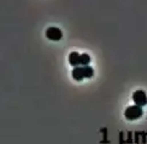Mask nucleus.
<instances>
[{
	"instance_id": "f257e3e1",
	"label": "nucleus",
	"mask_w": 147,
	"mask_h": 144,
	"mask_svg": "<svg viewBox=\"0 0 147 144\" xmlns=\"http://www.w3.org/2000/svg\"><path fill=\"white\" fill-rule=\"evenodd\" d=\"M71 75L75 81H82L84 78L93 77L94 71H93V67H91V66H77L72 70Z\"/></svg>"
},
{
	"instance_id": "f03ea898",
	"label": "nucleus",
	"mask_w": 147,
	"mask_h": 144,
	"mask_svg": "<svg viewBox=\"0 0 147 144\" xmlns=\"http://www.w3.org/2000/svg\"><path fill=\"white\" fill-rule=\"evenodd\" d=\"M142 114H144V110H142L141 106H137V105L129 106V108H126L125 113H124L126 120H129V121H135V120L140 119Z\"/></svg>"
},
{
	"instance_id": "7ed1b4c3",
	"label": "nucleus",
	"mask_w": 147,
	"mask_h": 144,
	"mask_svg": "<svg viewBox=\"0 0 147 144\" xmlns=\"http://www.w3.org/2000/svg\"><path fill=\"white\" fill-rule=\"evenodd\" d=\"M45 35H47V38L50 40L58 42L63 38V32L59 28H57V27H49V28L45 31Z\"/></svg>"
},
{
	"instance_id": "20e7f679",
	"label": "nucleus",
	"mask_w": 147,
	"mask_h": 144,
	"mask_svg": "<svg viewBox=\"0 0 147 144\" xmlns=\"http://www.w3.org/2000/svg\"><path fill=\"white\" fill-rule=\"evenodd\" d=\"M132 100H134L135 105L137 106H145L147 104V95L144 90H136L132 95Z\"/></svg>"
},
{
	"instance_id": "39448f33",
	"label": "nucleus",
	"mask_w": 147,
	"mask_h": 144,
	"mask_svg": "<svg viewBox=\"0 0 147 144\" xmlns=\"http://www.w3.org/2000/svg\"><path fill=\"white\" fill-rule=\"evenodd\" d=\"M69 64H70L72 67L80 66V54L76 52L70 53V55H69Z\"/></svg>"
},
{
	"instance_id": "423d86ee",
	"label": "nucleus",
	"mask_w": 147,
	"mask_h": 144,
	"mask_svg": "<svg viewBox=\"0 0 147 144\" xmlns=\"http://www.w3.org/2000/svg\"><path fill=\"white\" fill-rule=\"evenodd\" d=\"M91 62V58L88 54H80V66H88V64Z\"/></svg>"
}]
</instances>
